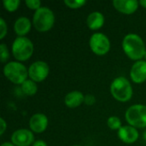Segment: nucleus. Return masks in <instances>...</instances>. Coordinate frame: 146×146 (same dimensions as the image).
<instances>
[{"instance_id":"9d476101","label":"nucleus","mask_w":146,"mask_h":146,"mask_svg":"<svg viewBox=\"0 0 146 146\" xmlns=\"http://www.w3.org/2000/svg\"><path fill=\"white\" fill-rule=\"evenodd\" d=\"M130 76L134 83L141 84L146 80V61L136 62L130 71Z\"/></svg>"},{"instance_id":"20e7f679","label":"nucleus","mask_w":146,"mask_h":146,"mask_svg":"<svg viewBox=\"0 0 146 146\" xmlns=\"http://www.w3.org/2000/svg\"><path fill=\"white\" fill-rule=\"evenodd\" d=\"M55 15L51 9L47 7H41L35 11L33 18L34 27L38 32L49 31L54 25Z\"/></svg>"},{"instance_id":"412c9836","label":"nucleus","mask_w":146,"mask_h":146,"mask_svg":"<svg viewBox=\"0 0 146 146\" xmlns=\"http://www.w3.org/2000/svg\"><path fill=\"white\" fill-rule=\"evenodd\" d=\"M0 57H1L2 62H5L9 57L8 48H7L6 44H0Z\"/></svg>"},{"instance_id":"f257e3e1","label":"nucleus","mask_w":146,"mask_h":146,"mask_svg":"<svg viewBox=\"0 0 146 146\" xmlns=\"http://www.w3.org/2000/svg\"><path fill=\"white\" fill-rule=\"evenodd\" d=\"M122 48L126 55L132 60H139L145 57V45L143 39L135 33L126 35L122 41Z\"/></svg>"},{"instance_id":"c85d7f7f","label":"nucleus","mask_w":146,"mask_h":146,"mask_svg":"<svg viewBox=\"0 0 146 146\" xmlns=\"http://www.w3.org/2000/svg\"><path fill=\"white\" fill-rule=\"evenodd\" d=\"M143 138H144V139L146 141V130L145 131V133H143Z\"/></svg>"},{"instance_id":"5701e85b","label":"nucleus","mask_w":146,"mask_h":146,"mask_svg":"<svg viewBox=\"0 0 146 146\" xmlns=\"http://www.w3.org/2000/svg\"><path fill=\"white\" fill-rule=\"evenodd\" d=\"M7 33V24L3 18H0V38H3Z\"/></svg>"},{"instance_id":"423d86ee","label":"nucleus","mask_w":146,"mask_h":146,"mask_svg":"<svg viewBox=\"0 0 146 146\" xmlns=\"http://www.w3.org/2000/svg\"><path fill=\"white\" fill-rule=\"evenodd\" d=\"M126 120L133 127H146V106L143 104H135L128 108L126 112Z\"/></svg>"},{"instance_id":"f8f14e48","label":"nucleus","mask_w":146,"mask_h":146,"mask_svg":"<svg viewBox=\"0 0 146 146\" xmlns=\"http://www.w3.org/2000/svg\"><path fill=\"white\" fill-rule=\"evenodd\" d=\"M113 5L118 11L126 15H131L138 9L139 2L136 0H114Z\"/></svg>"},{"instance_id":"a878e982","label":"nucleus","mask_w":146,"mask_h":146,"mask_svg":"<svg viewBox=\"0 0 146 146\" xmlns=\"http://www.w3.org/2000/svg\"><path fill=\"white\" fill-rule=\"evenodd\" d=\"M32 146H47V145L43 140H37V141H34V143L32 145Z\"/></svg>"},{"instance_id":"6e6552de","label":"nucleus","mask_w":146,"mask_h":146,"mask_svg":"<svg viewBox=\"0 0 146 146\" xmlns=\"http://www.w3.org/2000/svg\"><path fill=\"white\" fill-rule=\"evenodd\" d=\"M49 66L45 62L37 61L28 68V76L34 82H41L49 74Z\"/></svg>"},{"instance_id":"cd10ccee","label":"nucleus","mask_w":146,"mask_h":146,"mask_svg":"<svg viewBox=\"0 0 146 146\" xmlns=\"http://www.w3.org/2000/svg\"><path fill=\"white\" fill-rule=\"evenodd\" d=\"M139 3L146 9V0H141V1H139Z\"/></svg>"},{"instance_id":"2eb2a0df","label":"nucleus","mask_w":146,"mask_h":146,"mask_svg":"<svg viewBox=\"0 0 146 146\" xmlns=\"http://www.w3.org/2000/svg\"><path fill=\"white\" fill-rule=\"evenodd\" d=\"M30 29H31L30 20L24 16L19 17L14 24V30L19 37H24L30 31Z\"/></svg>"},{"instance_id":"9b49d317","label":"nucleus","mask_w":146,"mask_h":146,"mask_svg":"<svg viewBox=\"0 0 146 146\" xmlns=\"http://www.w3.org/2000/svg\"><path fill=\"white\" fill-rule=\"evenodd\" d=\"M30 128L33 132L40 133L46 130L48 127V118L45 115L38 113L33 115L29 121Z\"/></svg>"},{"instance_id":"b1692460","label":"nucleus","mask_w":146,"mask_h":146,"mask_svg":"<svg viewBox=\"0 0 146 146\" xmlns=\"http://www.w3.org/2000/svg\"><path fill=\"white\" fill-rule=\"evenodd\" d=\"M96 102V98L93 95H86L85 96L84 103L86 105H93Z\"/></svg>"},{"instance_id":"aec40b11","label":"nucleus","mask_w":146,"mask_h":146,"mask_svg":"<svg viewBox=\"0 0 146 146\" xmlns=\"http://www.w3.org/2000/svg\"><path fill=\"white\" fill-rule=\"evenodd\" d=\"M64 3L71 9H79L83 7L86 3V0H65Z\"/></svg>"},{"instance_id":"f03ea898","label":"nucleus","mask_w":146,"mask_h":146,"mask_svg":"<svg viewBox=\"0 0 146 146\" xmlns=\"http://www.w3.org/2000/svg\"><path fill=\"white\" fill-rule=\"evenodd\" d=\"M110 92L114 98L120 102H127L133 96V88L129 80L125 77L115 78L110 86Z\"/></svg>"},{"instance_id":"39448f33","label":"nucleus","mask_w":146,"mask_h":146,"mask_svg":"<svg viewBox=\"0 0 146 146\" xmlns=\"http://www.w3.org/2000/svg\"><path fill=\"white\" fill-rule=\"evenodd\" d=\"M12 53L17 61H27L33 53V44L26 37H18L12 44Z\"/></svg>"},{"instance_id":"c756f323","label":"nucleus","mask_w":146,"mask_h":146,"mask_svg":"<svg viewBox=\"0 0 146 146\" xmlns=\"http://www.w3.org/2000/svg\"><path fill=\"white\" fill-rule=\"evenodd\" d=\"M145 61H146V51H145Z\"/></svg>"},{"instance_id":"bb28decb","label":"nucleus","mask_w":146,"mask_h":146,"mask_svg":"<svg viewBox=\"0 0 146 146\" xmlns=\"http://www.w3.org/2000/svg\"><path fill=\"white\" fill-rule=\"evenodd\" d=\"M1 146H15L14 144H12V143H9V142H5V143H3V144H2Z\"/></svg>"},{"instance_id":"7ed1b4c3","label":"nucleus","mask_w":146,"mask_h":146,"mask_svg":"<svg viewBox=\"0 0 146 146\" xmlns=\"http://www.w3.org/2000/svg\"><path fill=\"white\" fill-rule=\"evenodd\" d=\"M3 74L12 83L22 85L27 80L28 71L22 63L18 62H10L4 66Z\"/></svg>"},{"instance_id":"dca6fc26","label":"nucleus","mask_w":146,"mask_h":146,"mask_svg":"<svg viewBox=\"0 0 146 146\" xmlns=\"http://www.w3.org/2000/svg\"><path fill=\"white\" fill-rule=\"evenodd\" d=\"M85 96L82 92L78 91H74L68 93L65 97V104L68 108H76L84 103Z\"/></svg>"},{"instance_id":"1a4fd4ad","label":"nucleus","mask_w":146,"mask_h":146,"mask_svg":"<svg viewBox=\"0 0 146 146\" xmlns=\"http://www.w3.org/2000/svg\"><path fill=\"white\" fill-rule=\"evenodd\" d=\"M33 141V133L27 129H18L11 135V142L15 146H29Z\"/></svg>"},{"instance_id":"393cba45","label":"nucleus","mask_w":146,"mask_h":146,"mask_svg":"<svg viewBox=\"0 0 146 146\" xmlns=\"http://www.w3.org/2000/svg\"><path fill=\"white\" fill-rule=\"evenodd\" d=\"M0 127H1V128H0V134L3 135L4 131H5V129H6V127H7L6 122H5V121L3 118L0 119Z\"/></svg>"},{"instance_id":"ddd939ff","label":"nucleus","mask_w":146,"mask_h":146,"mask_svg":"<svg viewBox=\"0 0 146 146\" xmlns=\"http://www.w3.org/2000/svg\"><path fill=\"white\" fill-rule=\"evenodd\" d=\"M118 136L124 143L133 144L139 139V132L132 126H124L119 129Z\"/></svg>"},{"instance_id":"6ab92c4d","label":"nucleus","mask_w":146,"mask_h":146,"mask_svg":"<svg viewBox=\"0 0 146 146\" xmlns=\"http://www.w3.org/2000/svg\"><path fill=\"white\" fill-rule=\"evenodd\" d=\"M4 8L8 10V11H15L18 9L21 2L20 0H3V2Z\"/></svg>"},{"instance_id":"7c9ffc66","label":"nucleus","mask_w":146,"mask_h":146,"mask_svg":"<svg viewBox=\"0 0 146 146\" xmlns=\"http://www.w3.org/2000/svg\"><path fill=\"white\" fill-rule=\"evenodd\" d=\"M73 146H79V145H73Z\"/></svg>"},{"instance_id":"f3484780","label":"nucleus","mask_w":146,"mask_h":146,"mask_svg":"<svg viewBox=\"0 0 146 146\" xmlns=\"http://www.w3.org/2000/svg\"><path fill=\"white\" fill-rule=\"evenodd\" d=\"M21 90L24 94L27 96H33L38 91V86L36 83L32 80H27L22 85H21Z\"/></svg>"},{"instance_id":"a211bd4d","label":"nucleus","mask_w":146,"mask_h":146,"mask_svg":"<svg viewBox=\"0 0 146 146\" xmlns=\"http://www.w3.org/2000/svg\"><path fill=\"white\" fill-rule=\"evenodd\" d=\"M107 124H108V127L111 130H118L119 131V129L121 127V120L117 116H110L107 121Z\"/></svg>"},{"instance_id":"4468645a","label":"nucleus","mask_w":146,"mask_h":146,"mask_svg":"<svg viewBox=\"0 0 146 146\" xmlns=\"http://www.w3.org/2000/svg\"><path fill=\"white\" fill-rule=\"evenodd\" d=\"M87 27L92 30H98L101 28L104 24V16L101 12H92L86 19Z\"/></svg>"},{"instance_id":"0eeeda50","label":"nucleus","mask_w":146,"mask_h":146,"mask_svg":"<svg viewBox=\"0 0 146 146\" xmlns=\"http://www.w3.org/2000/svg\"><path fill=\"white\" fill-rule=\"evenodd\" d=\"M89 43L92 50L98 56H104L110 50V39L106 35L101 33H96L92 34Z\"/></svg>"},{"instance_id":"4be33fe9","label":"nucleus","mask_w":146,"mask_h":146,"mask_svg":"<svg viewBox=\"0 0 146 146\" xmlns=\"http://www.w3.org/2000/svg\"><path fill=\"white\" fill-rule=\"evenodd\" d=\"M25 3L27 4V6L31 9H35L38 10V9H40V5H41V2L39 0H26Z\"/></svg>"}]
</instances>
